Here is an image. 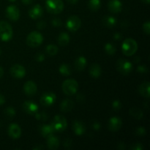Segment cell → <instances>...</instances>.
Listing matches in <instances>:
<instances>
[{"label":"cell","mask_w":150,"mask_h":150,"mask_svg":"<svg viewBox=\"0 0 150 150\" xmlns=\"http://www.w3.org/2000/svg\"><path fill=\"white\" fill-rule=\"evenodd\" d=\"M138 48H139L138 43L135 40L132 38H127L125 40L122 45V50L123 54L127 57H130L136 54Z\"/></svg>","instance_id":"cell-1"},{"label":"cell","mask_w":150,"mask_h":150,"mask_svg":"<svg viewBox=\"0 0 150 150\" xmlns=\"http://www.w3.org/2000/svg\"><path fill=\"white\" fill-rule=\"evenodd\" d=\"M45 8L51 14H59L64 10V3L62 0H47Z\"/></svg>","instance_id":"cell-2"},{"label":"cell","mask_w":150,"mask_h":150,"mask_svg":"<svg viewBox=\"0 0 150 150\" xmlns=\"http://www.w3.org/2000/svg\"><path fill=\"white\" fill-rule=\"evenodd\" d=\"M13 35L11 25L7 21H0V39L4 42H8L12 39Z\"/></svg>","instance_id":"cell-3"},{"label":"cell","mask_w":150,"mask_h":150,"mask_svg":"<svg viewBox=\"0 0 150 150\" xmlns=\"http://www.w3.org/2000/svg\"><path fill=\"white\" fill-rule=\"evenodd\" d=\"M79 83L75 79H67L62 83L63 92L66 95L72 96L78 92Z\"/></svg>","instance_id":"cell-4"},{"label":"cell","mask_w":150,"mask_h":150,"mask_svg":"<svg viewBox=\"0 0 150 150\" xmlns=\"http://www.w3.org/2000/svg\"><path fill=\"white\" fill-rule=\"evenodd\" d=\"M50 125L53 127L54 132L61 133V132L64 131L67 128V120L63 116L57 115L54 117V120H52Z\"/></svg>","instance_id":"cell-5"},{"label":"cell","mask_w":150,"mask_h":150,"mask_svg":"<svg viewBox=\"0 0 150 150\" xmlns=\"http://www.w3.org/2000/svg\"><path fill=\"white\" fill-rule=\"evenodd\" d=\"M42 42H43V37L40 32L36 31L29 33L26 38V44L32 48L40 46Z\"/></svg>","instance_id":"cell-6"},{"label":"cell","mask_w":150,"mask_h":150,"mask_svg":"<svg viewBox=\"0 0 150 150\" xmlns=\"http://www.w3.org/2000/svg\"><path fill=\"white\" fill-rule=\"evenodd\" d=\"M116 67H117V70L121 74L125 75V76L130 74L132 70H133V64H132V63L127 61V60L124 59H120L117 62Z\"/></svg>","instance_id":"cell-7"},{"label":"cell","mask_w":150,"mask_h":150,"mask_svg":"<svg viewBox=\"0 0 150 150\" xmlns=\"http://www.w3.org/2000/svg\"><path fill=\"white\" fill-rule=\"evenodd\" d=\"M81 26V21L78 16H71L66 22V27L70 32H76Z\"/></svg>","instance_id":"cell-8"},{"label":"cell","mask_w":150,"mask_h":150,"mask_svg":"<svg viewBox=\"0 0 150 150\" xmlns=\"http://www.w3.org/2000/svg\"><path fill=\"white\" fill-rule=\"evenodd\" d=\"M57 100V96L52 92H47L42 95L40 98V103L44 106H51Z\"/></svg>","instance_id":"cell-9"},{"label":"cell","mask_w":150,"mask_h":150,"mask_svg":"<svg viewBox=\"0 0 150 150\" xmlns=\"http://www.w3.org/2000/svg\"><path fill=\"white\" fill-rule=\"evenodd\" d=\"M5 13L7 18L13 21H16L20 18V10L15 5L8 6L6 9Z\"/></svg>","instance_id":"cell-10"},{"label":"cell","mask_w":150,"mask_h":150,"mask_svg":"<svg viewBox=\"0 0 150 150\" xmlns=\"http://www.w3.org/2000/svg\"><path fill=\"white\" fill-rule=\"evenodd\" d=\"M10 74L16 79H22L26 75V69L21 64H15L10 68Z\"/></svg>","instance_id":"cell-11"},{"label":"cell","mask_w":150,"mask_h":150,"mask_svg":"<svg viewBox=\"0 0 150 150\" xmlns=\"http://www.w3.org/2000/svg\"><path fill=\"white\" fill-rule=\"evenodd\" d=\"M7 133L10 138L13 139H18L21 136V129L18 125L16 123H12L9 125Z\"/></svg>","instance_id":"cell-12"},{"label":"cell","mask_w":150,"mask_h":150,"mask_svg":"<svg viewBox=\"0 0 150 150\" xmlns=\"http://www.w3.org/2000/svg\"><path fill=\"white\" fill-rule=\"evenodd\" d=\"M23 108L26 113L30 115L35 114L38 111L39 107L35 102L31 100L25 101L23 104Z\"/></svg>","instance_id":"cell-13"},{"label":"cell","mask_w":150,"mask_h":150,"mask_svg":"<svg viewBox=\"0 0 150 150\" xmlns=\"http://www.w3.org/2000/svg\"><path fill=\"white\" fill-rule=\"evenodd\" d=\"M122 125V122L120 118L113 117L108 121V129L112 132H117L120 130Z\"/></svg>","instance_id":"cell-14"},{"label":"cell","mask_w":150,"mask_h":150,"mask_svg":"<svg viewBox=\"0 0 150 150\" xmlns=\"http://www.w3.org/2000/svg\"><path fill=\"white\" fill-rule=\"evenodd\" d=\"M38 90V86L36 83L32 81H26L23 85V91L24 93L28 96H32L35 95Z\"/></svg>","instance_id":"cell-15"},{"label":"cell","mask_w":150,"mask_h":150,"mask_svg":"<svg viewBox=\"0 0 150 150\" xmlns=\"http://www.w3.org/2000/svg\"><path fill=\"white\" fill-rule=\"evenodd\" d=\"M42 14H43V10L40 4H35L29 11V17L35 20L40 18L42 16Z\"/></svg>","instance_id":"cell-16"},{"label":"cell","mask_w":150,"mask_h":150,"mask_svg":"<svg viewBox=\"0 0 150 150\" xmlns=\"http://www.w3.org/2000/svg\"><path fill=\"white\" fill-rule=\"evenodd\" d=\"M108 8L113 13H118L122 10V4L120 0H110L108 4Z\"/></svg>","instance_id":"cell-17"},{"label":"cell","mask_w":150,"mask_h":150,"mask_svg":"<svg viewBox=\"0 0 150 150\" xmlns=\"http://www.w3.org/2000/svg\"><path fill=\"white\" fill-rule=\"evenodd\" d=\"M73 130L76 135L81 136V135L84 134L86 132V127L81 122L76 120L73 124Z\"/></svg>","instance_id":"cell-18"},{"label":"cell","mask_w":150,"mask_h":150,"mask_svg":"<svg viewBox=\"0 0 150 150\" xmlns=\"http://www.w3.org/2000/svg\"><path fill=\"white\" fill-rule=\"evenodd\" d=\"M40 132L44 138H48L49 136L54 135V133H55L51 125H41L40 127Z\"/></svg>","instance_id":"cell-19"},{"label":"cell","mask_w":150,"mask_h":150,"mask_svg":"<svg viewBox=\"0 0 150 150\" xmlns=\"http://www.w3.org/2000/svg\"><path fill=\"white\" fill-rule=\"evenodd\" d=\"M47 146L50 149H57L59 146V140L54 135L47 138Z\"/></svg>","instance_id":"cell-20"},{"label":"cell","mask_w":150,"mask_h":150,"mask_svg":"<svg viewBox=\"0 0 150 150\" xmlns=\"http://www.w3.org/2000/svg\"><path fill=\"white\" fill-rule=\"evenodd\" d=\"M149 86H150V83L148 81L144 82V83H142V84L139 86V92L142 96L144 97V98H149V95H150Z\"/></svg>","instance_id":"cell-21"},{"label":"cell","mask_w":150,"mask_h":150,"mask_svg":"<svg viewBox=\"0 0 150 150\" xmlns=\"http://www.w3.org/2000/svg\"><path fill=\"white\" fill-rule=\"evenodd\" d=\"M86 63H87V60L83 56L79 57L75 61V68L78 71H82L84 70L85 67L86 66Z\"/></svg>","instance_id":"cell-22"},{"label":"cell","mask_w":150,"mask_h":150,"mask_svg":"<svg viewBox=\"0 0 150 150\" xmlns=\"http://www.w3.org/2000/svg\"><path fill=\"white\" fill-rule=\"evenodd\" d=\"M74 103L70 99H65L60 104V110L63 112H68L73 108Z\"/></svg>","instance_id":"cell-23"},{"label":"cell","mask_w":150,"mask_h":150,"mask_svg":"<svg viewBox=\"0 0 150 150\" xmlns=\"http://www.w3.org/2000/svg\"><path fill=\"white\" fill-rule=\"evenodd\" d=\"M101 73H102V70L99 64H93L92 65H91L90 68H89V74L92 77L95 78V79L99 78L101 76Z\"/></svg>","instance_id":"cell-24"},{"label":"cell","mask_w":150,"mask_h":150,"mask_svg":"<svg viewBox=\"0 0 150 150\" xmlns=\"http://www.w3.org/2000/svg\"><path fill=\"white\" fill-rule=\"evenodd\" d=\"M58 42L62 46H66L70 42V35L66 32H62L58 37Z\"/></svg>","instance_id":"cell-25"},{"label":"cell","mask_w":150,"mask_h":150,"mask_svg":"<svg viewBox=\"0 0 150 150\" xmlns=\"http://www.w3.org/2000/svg\"><path fill=\"white\" fill-rule=\"evenodd\" d=\"M103 22L106 27L112 28L117 24V18L113 16H105L103 19Z\"/></svg>","instance_id":"cell-26"},{"label":"cell","mask_w":150,"mask_h":150,"mask_svg":"<svg viewBox=\"0 0 150 150\" xmlns=\"http://www.w3.org/2000/svg\"><path fill=\"white\" fill-rule=\"evenodd\" d=\"M88 7L92 11H98L101 7L100 0H89Z\"/></svg>","instance_id":"cell-27"},{"label":"cell","mask_w":150,"mask_h":150,"mask_svg":"<svg viewBox=\"0 0 150 150\" xmlns=\"http://www.w3.org/2000/svg\"><path fill=\"white\" fill-rule=\"evenodd\" d=\"M59 71L61 73L62 76H68L71 75V67L69 64H62L60 65L59 68Z\"/></svg>","instance_id":"cell-28"},{"label":"cell","mask_w":150,"mask_h":150,"mask_svg":"<svg viewBox=\"0 0 150 150\" xmlns=\"http://www.w3.org/2000/svg\"><path fill=\"white\" fill-rule=\"evenodd\" d=\"M130 114L132 117H134V118L137 119V120H141V119H142V117L144 116L143 111L140 108H136V107L132 108L130 110Z\"/></svg>","instance_id":"cell-29"},{"label":"cell","mask_w":150,"mask_h":150,"mask_svg":"<svg viewBox=\"0 0 150 150\" xmlns=\"http://www.w3.org/2000/svg\"><path fill=\"white\" fill-rule=\"evenodd\" d=\"M46 52L50 56H55L58 53V47L54 44H50L46 47Z\"/></svg>","instance_id":"cell-30"},{"label":"cell","mask_w":150,"mask_h":150,"mask_svg":"<svg viewBox=\"0 0 150 150\" xmlns=\"http://www.w3.org/2000/svg\"><path fill=\"white\" fill-rule=\"evenodd\" d=\"M104 48H105V51L108 55H114L116 53V51H117L116 47L112 43H109V42L105 44Z\"/></svg>","instance_id":"cell-31"},{"label":"cell","mask_w":150,"mask_h":150,"mask_svg":"<svg viewBox=\"0 0 150 150\" xmlns=\"http://www.w3.org/2000/svg\"><path fill=\"white\" fill-rule=\"evenodd\" d=\"M4 114L7 116V117H10V118H13V117H15L16 114V111L15 110L14 108L13 107H7L5 110H4Z\"/></svg>","instance_id":"cell-32"},{"label":"cell","mask_w":150,"mask_h":150,"mask_svg":"<svg viewBox=\"0 0 150 150\" xmlns=\"http://www.w3.org/2000/svg\"><path fill=\"white\" fill-rule=\"evenodd\" d=\"M112 108L115 111H118L122 108V103L118 100H115L112 102Z\"/></svg>","instance_id":"cell-33"},{"label":"cell","mask_w":150,"mask_h":150,"mask_svg":"<svg viewBox=\"0 0 150 150\" xmlns=\"http://www.w3.org/2000/svg\"><path fill=\"white\" fill-rule=\"evenodd\" d=\"M143 31L146 35H149L150 34V23L149 21L145 22L143 24Z\"/></svg>","instance_id":"cell-34"},{"label":"cell","mask_w":150,"mask_h":150,"mask_svg":"<svg viewBox=\"0 0 150 150\" xmlns=\"http://www.w3.org/2000/svg\"><path fill=\"white\" fill-rule=\"evenodd\" d=\"M146 133V129L144 127H139L136 130V134L138 136H144Z\"/></svg>","instance_id":"cell-35"},{"label":"cell","mask_w":150,"mask_h":150,"mask_svg":"<svg viewBox=\"0 0 150 150\" xmlns=\"http://www.w3.org/2000/svg\"><path fill=\"white\" fill-rule=\"evenodd\" d=\"M137 72H139L141 74H144L148 72V68L145 65H139L137 67Z\"/></svg>","instance_id":"cell-36"},{"label":"cell","mask_w":150,"mask_h":150,"mask_svg":"<svg viewBox=\"0 0 150 150\" xmlns=\"http://www.w3.org/2000/svg\"><path fill=\"white\" fill-rule=\"evenodd\" d=\"M35 117L36 119L40 120H47V115L45 113L42 112V113H38L37 112L35 114Z\"/></svg>","instance_id":"cell-37"},{"label":"cell","mask_w":150,"mask_h":150,"mask_svg":"<svg viewBox=\"0 0 150 150\" xmlns=\"http://www.w3.org/2000/svg\"><path fill=\"white\" fill-rule=\"evenodd\" d=\"M144 149V146L142 144L140 143H137L133 144V146H131L130 147V149L132 150H142Z\"/></svg>","instance_id":"cell-38"},{"label":"cell","mask_w":150,"mask_h":150,"mask_svg":"<svg viewBox=\"0 0 150 150\" xmlns=\"http://www.w3.org/2000/svg\"><path fill=\"white\" fill-rule=\"evenodd\" d=\"M35 59H36V60L38 62H42L45 60V55H44L43 54L39 53V54H38L36 55V57H35Z\"/></svg>","instance_id":"cell-39"},{"label":"cell","mask_w":150,"mask_h":150,"mask_svg":"<svg viewBox=\"0 0 150 150\" xmlns=\"http://www.w3.org/2000/svg\"><path fill=\"white\" fill-rule=\"evenodd\" d=\"M52 24L53 26H56V27H59L62 25V21L59 18H54L52 20Z\"/></svg>","instance_id":"cell-40"},{"label":"cell","mask_w":150,"mask_h":150,"mask_svg":"<svg viewBox=\"0 0 150 150\" xmlns=\"http://www.w3.org/2000/svg\"><path fill=\"white\" fill-rule=\"evenodd\" d=\"M100 127H101L100 124L99 122H95L93 123V125H92V127H93L94 130H100Z\"/></svg>","instance_id":"cell-41"},{"label":"cell","mask_w":150,"mask_h":150,"mask_svg":"<svg viewBox=\"0 0 150 150\" xmlns=\"http://www.w3.org/2000/svg\"><path fill=\"white\" fill-rule=\"evenodd\" d=\"M37 26H38V29H43V28L45 27V22L42 21H40L39 23H38V24H37Z\"/></svg>","instance_id":"cell-42"},{"label":"cell","mask_w":150,"mask_h":150,"mask_svg":"<svg viewBox=\"0 0 150 150\" xmlns=\"http://www.w3.org/2000/svg\"><path fill=\"white\" fill-rule=\"evenodd\" d=\"M121 38H122V35H120L119 32H117V33H115L114 35V39L115 40H120Z\"/></svg>","instance_id":"cell-43"},{"label":"cell","mask_w":150,"mask_h":150,"mask_svg":"<svg viewBox=\"0 0 150 150\" xmlns=\"http://www.w3.org/2000/svg\"><path fill=\"white\" fill-rule=\"evenodd\" d=\"M5 103V98L2 95H0V105H2Z\"/></svg>","instance_id":"cell-44"},{"label":"cell","mask_w":150,"mask_h":150,"mask_svg":"<svg viewBox=\"0 0 150 150\" xmlns=\"http://www.w3.org/2000/svg\"><path fill=\"white\" fill-rule=\"evenodd\" d=\"M21 1L24 4H30L33 1V0H21Z\"/></svg>","instance_id":"cell-45"},{"label":"cell","mask_w":150,"mask_h":150,"mask_svg":"<svg viewBox=\"0 0 150 150\" xmlns=\"http://www.w3.org/2000/svg\"><path fill=\"white\" fill-rule=\"evenodd\" d=\"M78 1H79V0H67V2H69L71 4H76V3L78 2Z\"/></svg>","instance_id":"cell-46"},{"label":"cell","mask_w":150,"mask_h":150,"mask_svg":"<svg viewBox=\"0 0 150 150\" xmlns=\"http://www.w3.org/2000/svg\"><path fill=\"white\" fill-rule=\"evenodd\" d=\"M3 75H4V70H3L2 67H0V79L2 77Z\"/></svg>","instance_id":"cell-47"},{"label":"cell","mask_w":150,"mask_h":150,"mask_svg":"<svg viewBox=\"0 0 150 150\" xmlns=\"http://www.w3.org/2000/svg\"><path fill=\"white\" fill-rule=\"evenodd\" d=\"M141 1H142V2L145 3V4H149V1H150V0H141Z\"/></svg>","instance_id":"cell-48"},{"label":"cell","mask_w":150,"mask_h":150,"mask_svg":"<svg viewBox=\"0 0 150 150\" xmlns=\"http://www.w3.org/2000/svg\"><path fill=\"white\" fill-rule=\"evenodd\" d=\"M8 1H11V2H14V1H16V0H8Z\"/></svg>","instance_id":"cell-49"},{"label":"cell","mask_w":150,"mask_h":150,"mask_svg":"<svg viewBox=\"0 0 150 150\" xmlns=\"http://www.w3.org/2000/svg\"><path fill=\"white\" fill-rule=\"evenodd\" d=\"M1 51H0V55H1Z\"/></svg>","instance_id":"cell-50"},{"label":"cell","mask_w":150,"mask_h":150,"mask_svg":"<svg viewBox=\"0 0 150 150\" xmlns=\"http://www.w3.org/2000/svg\"><path fill=\"white\" fill-rule=\"evenodd\" d=\"M0 125H1V124H0Z\"/></svg>","instance_id":"cell-51"}]
</instances>
